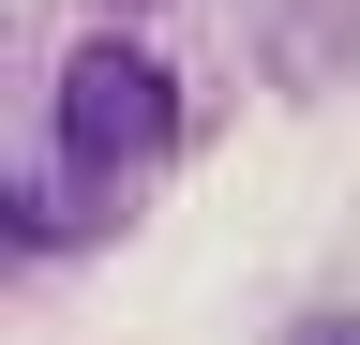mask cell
<instances>
[{
	"label": "cell",
	"mask_w": 360,
	"mask_h": 345,
	"mask_svg": "<svg viewBox=\"0 0 360 345\" xmlns=\"http://www.w3.org/2000/svg\"><path fill=\"white\" fill-rule=\"evenodd\" d=\"M45 150L90 181V210H120L150 165L180 150V75L135 46V30H90V46H60V105H45Z\"/></svg>",
	"instance_id": "obj_1"
},
{
	"label": "cell",
	"mask_w": 360,
	"mask_h": 345,
	"mask_svg": "<svg viewBox=\"0 0 360 345\" xmlns=\"http://www.w3.org/2000/svg\"><path fill=\"white\" fill-rule=\"evenodd\" d=\"M75 226H90V181L60 150H30L15 181H0V240H15V255H75Z\"/></svg>",
	"instance_id": "obj_2"
},
{
	"label": "cell",
	"mask_w": 360,
	"mask_h": 345,
	"mask_svg": "<svg viewBox=\"0 0 360 345\" xmlns=\"http://www.w3.org/2000/svg\"><path fill=\"white\" fill-rule=\"evenodd\" d=\"M300 345H360V315H330V330H300Z\"/></svg>",
	"instance_id": "obj_3"
},
{
	"label": "cell",
	"mask_w": 360,
	"mask_h": 345,
	"mask_svg": "<svg viewBox=\"0 0 360 345\" xmlns=\"http://www.w3.org/2000/svg\"><path fill=\"white\" fill-rule=\"evenodd\" d=\"M120 15H150V0H105V30H120Z\"/></svg>",
	"instance_id": "obj_4"
}]
</instances>
